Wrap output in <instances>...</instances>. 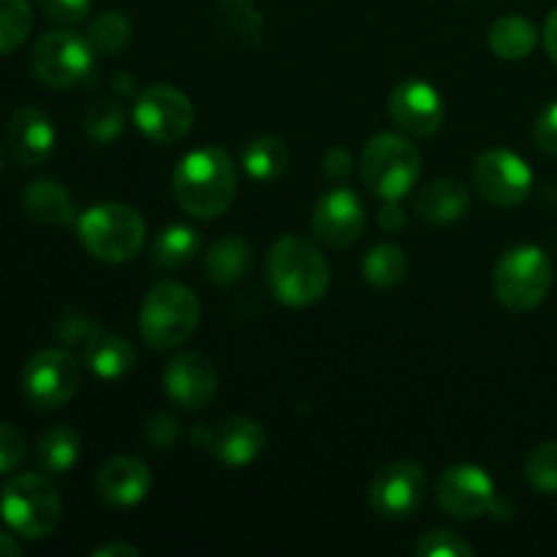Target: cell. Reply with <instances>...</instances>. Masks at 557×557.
<instances>
[{
	"mask_svg": "<svg viewBox=\"0 0 557 557\" xmlns=\"http://www.w3.org/2000/svg\"><path fill=\"white\" fill-rule=\"evenodd\" d=\"M172 194L180 210L199 221H215L237 199V166L223 147L188 152L172 174Z\"/></svg>",
	"mask_w": 557,
	"mask_h": 557,
	"instance_id": "6da1fadb",
	"label": "cell"
},
{
	"mask_svg": "<svg viewBox=\"0 0 557 557\" xmlns=\"http://www.w3.org/2000/svg\"><path fill=\"white\" fill-rule=\"evenodd\" d=\"M264 272L272 297L288 308H310L330 292V261L299 234H286L272 243Z\"/></svg>",
	"mask_w": 557,
	"mask_h": 557,
	"instance_id": "7a4b0ae2",
	"label": "cell"
},
{
	"mask_svg": "<svg viewBox=\"0 0 557 557\" xmlns=\"http://www.w3.org/2000/svg\"><path fill=\"white\" fill-rule=\"evenodd\" d=\"M79 243L92 259L103 264H125L136 259L147 243L145 218L128 205L103 201L76 218Z\"/></svg>",
	"mask_w": 557,
	"mask_h": 557,
	"instance_id": "3957f363",
	"label": "cell"
},
{
	"mask_svg": "<svg viewBox=\"0 0 557 557\" xmlns=\"http://www.w3.org/2000/svg\"><path fill=\"white\" fill-rule=\"evenodd\" d=\"M199 319L201 302L188 286L177 281H158L141 302V341L156 351H174L194 335Z\"/></svg>",
	"mask_w": 557,
	"mask_h": 557,
	"instance_id": "277c9868",
	"label": "cell"
},
{
	"mask_svg": "<svg viewBox=\"0 0 557 557\" xmlns=\"http://www.w3.org/2000/svg\"><path fill=\"white\" fill-rule=\"evenodd\" d=\"M362 183L381 201H403L422 174V156L411 136L406 134H375L364 145L359 158Z\"/></svg>",
	"mask_w": 557,
	"mask_h": 557,
	"instance_id": "5b68a950",
	"label": "cell"
},
{
	"mask_svg": "<svg viewBox=\"0 0 557 557\" xmlns=\"http://www.w3.org/2000/svg\"><path fill=\"white\" fill-rule=\"evenodd\" d=\"M0 515L16 536L41 542L60 525L63 504L58 487L44 473H20L0 493Z\"/></svg>",
	"mask_w": 557,
	"mask_h": 557,
	"instance_id": "8992f818",
	"label": "cell"
},
{
	"mask_svg": "<svg viewBox=\"0 0 557 557\" xmlns=\"http://www.w3.org/2000/svg\"><path fill=\"white\" fill-rule=\"evenodd\" d=\"M553 281V261L539 245H515L495 264L493 292L504 308L528 313L549 297Z\"/></svg>",
	"mask_w": 557,
	"mask_h": 557,
	"instance_id": "52a82bcc",
	"label": "cell"
},
{
	"mask_svg": "<svg viewBox=\"0 0 557 557\" xmlns=\"http://www.w3.org/2000/svg\"><path fill=\"white\" fill-rule=\"evenodd\" d=\"M92 65H96V49L90 38L69 27L44 33L30 54V69L36 79L52 90H65L85 82L92 74Z\"/></svg>",
	"mask_w": 557,
	"mask_h": 557,
	"instance_id": "ba28073f",
	"label": "cell"
},
{
	"mask_svg": "<svg viewBox=\"0 0 557 557\" xmlns=\"http://www.w3.org/2000/svg\"><path fill=\"white\" fill-rule=\"evenodd\" d=\"M82 368L65 348H44L25 362L20 386L25 400L38 411H54L79 392Z\"/></svg>",
	"mask_w": 557,
	"mask_h": 557,
	"instance_id": "9c48e42d",
	"label": "cell"
},
{
	"mask_svg": "<svg viewBox=\"0 0 557 557\" xmlns=\"http://www.w3.org/2000/svg\"><path fill=\"white\" fill-rule=\"evenodd\" d=\"M428 495V471L413 460H397L375 473L368 490V504L381 520H408L422 509Z\"/></svg>",
	"mask_w": 557,
	"mask_h": 557,
	"instance_id": "30bf717a",
	"label": "cell"
},
{
	"mask_svg": "<svg viewBox=\"0 0 557 557\" xmlns=\"http://www.w3.org/2000/svg\"><path fill=\"white\" fill-rule=\"evenodd\" d=\"M196 109L183 90L172 85H150L134 103V123L156 145H174L194 128Z\"/></svg>",
	"mask_w": 557,
	"mask_h": 557,
	"instance_id": "8fae6325",
	"label": "cell"
},
{
	"mask_svg": "<svg viewBox=\"0 0 557 557\" xmlns=\"http://www.w3.org/2000/svg\"><path fill=\"white\" fill-rule=\"evenodd\" d=\"M471 177L479 196L493 207H500V210L520 207L533 190V172L528 161L517 152L506 150V147L484 150L473 161Z\"/></svg>",
	"mask_w": 557,
	"mask_h": 557,
	"instance_id": "7c38bea8",
	"label": "cell"
},
{
	"mask_svg": "<svg viewBox=\"0 0 557 557\" xmlns=\"http://www.w3.org/2000/svg\"><path fill=\"white\" fill-rule=\"evenodd\" d=\"M435 500L444 509V515L455 520H479L484 515H493L498 504L495 482L482 466L460 462L441 471L435 479Z\"/></svg>",
	"mask_w": 557,
	"mask_h": 557,
	"instance_id": "4fadbf2b",
	"label": "cell"
},
{
	"mask_svg": "<svg viewBox=\"0 0 557 557\" xmlns=\"http://www.w3.org/2000/svg\"><path fill=\"white\" fill-rule=\"evenodd\" d=\"M386 112L400 134L411 136V139H430L444 125L446 103L430 82L411 76L389 92Z\"/></svg>",
	"mask_w": 557,
	"mask_h": 557,
	"instance_id": "5bb4252c",
	"label": "cell"
},
{
	"mask_svg": "<svg viewBox=\"0 0 557 557\" xmlns=\"http://www.w3.org/2000/svg\"><path fill=\"white\" fill-rule=\"evenodd\" d=\"M313 237L332 250L351 248L364 232V205L351 188H332L315 201Z\"/></svg>",
	"mask_w": 557,
	"mask_h": 557,
	"instance_id": "9a60e30c",
	"label": "cell"
},
{
	"mask_svg": "<svg viewBox=\"0 0 557 557\" xmlns=\"http://www.w3.org/2000/svg\"><path fill=\"white\" fill-rule=\"evenodd\" d=\"M163 392L183 411H205L218 395V370L205 354H177L163 368Z\"/></svg>",
	"mask_w": 557,
	"mask_h": 557,
	"instance_id": "2e32d148",
	"label": "cell"
},
{
	"mask_svg": "<svg viewBox=\"0 0 557 557\" xmlns=\"http://www.w3.org/2000/svg\"><path fill=\"white\" fill-rule=\"evenodd\" d=\"M201 441L218 462L228 468H245L261 457L267 446V433L253 419L232 417L207 428L201 433Z\"/></svg>",
	"mask_w": 557,
	"mask_h": 557,
	"instance_id": "e0dca14e",
	"label": "cell"
},
{
	"mask_svg": "<svg viewBox=\"0 0 557 557\" xmlns=\"http://www.w3.org/2000/svg\"><path fill=\"white\" fill-rule=\"evenodd\" d=\"M54 145H58V131L47 112L36 107H22L11 114L9 125H5V147L22 166L47 163L52 158Z\"/></svg>",
	"mask_w": 557,
	"mask_h": 557,
	"instance_id": "ac0fdd59",
	"label": "cell"
},
{
	"mask_svg": "<svg viewBox=\"0 0 557 557\" xmlns=\"http://www.w3.org/2000/svg\"><path fill=\"white\" fill-rule=\"evenodd\" d=\"M152 487V473L139 457L120 455L112 457L107 466L98 471L96 493L98 498L114 509H131L141 504Z\"/></svg>",
	"mask_w": 557,
	"mask_h": 557,
	"instance_id": "d6986e66",
	"label": "cell"
},
{
	"mask_svg": "<svg viewBox=\"0 0 557 557\" xmlns=\"http://www.w3.org/2000/svg\"><path fill=\"white\" fill-rule=\"evenodd\" d=\"M468 210H471V190L460 180L451 177L433 180L413 199V212L424 223H433V226L457 223L460 218L468 215Z\"/></svg>",
	"mask_w": 557,
	"mask_h": 557,
	"instance_id": "ffe728a7",
	"label": "cell"
},
{
	"mask_svg": "<svg viewBox=\"0 0 557 557\" xmlns=\"http://www.w3.org/2000/svg\"><path fill=\"white\" fill-rule=\"evenodd\" d=\"M82 348H85V364L96 379L120 381L134 370V346L117 332L96 330Z\"/></svg>",
	"mask_w": 557,
	"mask_h": 557,
	"instance_id": "44dd1931",
	"label": "cell"
},
{
	"mask_svg": "<svg viewBox=\"0 0 557 557\" xmlns=\"http://www.w3.org/2000/svg\"><path fill=\"white\" fill-rule=\"evenodd\" d=\"M22 205H25L27 215L41 223H49V226H74L76 218H79L69 188L49 177L33 180L25 188V194H22Z\"/></svg>",
	"mask_w": 557,
	"mask_h": 557,
	"instance_id": "7402d4cb",
	"label": "cell"
},
{
	"mask_svg": "<svg viewBox=\"0 0 557 557\" xmlns=\"http://www.w3.org/2000/svg\"><path fill=\"white\" fill-rule=\"evenodd\" d=\"M250 270H253V248L248 245V239L237 237V234L215 239L205 256L207 281L215 286H234V283L245 281Z\"/></svg>",
	"mask_w": 557,
	"mask_h": 557,
	"instance_id": "603a6c76",
	"label": "cell"
},
{
	"mask_svg": "<svg viewBox=\"0 0 557 557\" xmlns=\"http://www.w3.org/2000/svg\"><path fill=\"white\" fill-rule=\"evenodd\" d=\"M487 44L495 58L509 60V63L525 60L539 47V27L528 16L506 14L490 25Z\"/></svg>",
	"mask_w": 557,
	"mask_h": 557,
	"instance_id": "cb8c5ba5",
	"label": "cell"
},
{
	"mask_svg": "<svg viewBox=\"0 0 557 557\" xmlns=\"http://www.w3.org/2000/svg\"><path fill=\"white\" fill-rule=\"evenodd\" d=\"M196 253H199V234L185 223L163 226L150 245V261L163 272L183 270L196 259Z\"/></svg>",
	"mask_w": 557,
	"mask_h": 557,
	"instance_id": "d4e9b609",
	"label": "cell"
},
{
	"mask_svg": "<svg viewBox=\"0 0 557 557\" xmlns=\"http://www.w3.org/2000/svg\"><path fill=\"white\" fill-rule=\"evenodd\" d=\"M79 455H82V438L74 428L52 424V428L38 438L36 460L44 473H52V476L69 473L71 468L79 462Z\"/></svg>",
	"mask_w": 557,
	"mask_h": 557,
	"instance_id": "484cf974",
	"label": "cell"
},
{
	"mask_svg": "<svg viewBox=\"0 0 557 557\" xmlns=\"http://www.w3.org/2000/svg\"><path fill=\"white\" fill-rule=\"evenodd\" d=\"M288 163H292V156H288L286 141L277 136L250 139L243 150V169L250 180H259V183H272V180L283 177Z\"/></svg>",
	"mask_w": 557,
	"mask_h": 557,
	"instance_id": "4316f807",
	"label": "cell"
},
{
	"mask_svg": "<svg viewBox=\"0 0 557 557\" xmlns=\"http://www.w3.org/2000/svg\"><path fill=\"white\" fill-rule=\"evenodd\" d=\"M362 275L375 288H395L408 275V256L400 245L379 243L362 259Z\"/></svg>",
	"mask_w": 557,
	"mask_h": 557,
	"instance_id": "83f0119b",
	"label": "cell"
},
{
	"mask_svg": "<svg viewBox=\"0 0 557 557\" xmlns=\"http://www.w3.org/2000/svg\"><path fill=\"white\" fill-rule=\"evenodd\" d=\"M228 30L248 47H261L264 41V20H261L256 0H215Z\"/></svg>",
	"mask_w": 557,
	"mask_h": 557,
	"instance_id": "f1b7e54d",
	"label": "cell"
},
{
	"mask_svg": "<svg viewBox=\"0 0 557 557\" xmlns=\"http://www.w3.org/2000/svg\"><path fill=\"white\" fill-rule=\"evenodd\" d=\"M131 20L120 11H107V14L96 16L87 30V38H90L96 54H120L131 44Z\"/></svg>",
	"mask_w": 557,
	"mask_h": 557,
	"instance_id": "f546056e",
	"label": "cell"
},
{
	"mask_svg": "<svg viewBox=\"0 0 557 557\" xmlns=\"http://www.w3.org/2000/svg\"><path fill=\"white\" fill-rule=\"evenodd\" d=\"M33 30V9L27 0H0V54L25 44Z\"/></svg>",
	"mask_w": 557,
	"mask_h": 557,
	"instance_id": "4dcf8cb0",
	"label": "cell"
},
{
	"mask_svg": "<svg viewBox=\"0 0 557 557\" xmlns=\"http://www.w3.org/2000/svg\"><path fill=\"white\" fill-rule=\"evenodd\" d=\"M125 114L117 101H96L85 112L82 128H85L87 139L96 145H112L120 134H123Z\"/></svg>",
	"mask_w": 557,
	"mask_h": 557,
	"instance_id": "1f68e13d",
	"label": "cell"
},
{
	"mask_svg": "<svg viewBox=\"0 0 557 557\" xmlns=\"http://www.w3.org/2000/svg\"><path fill=\"white\" fill-rule=\"evenodd\" d=\"M525 479L536 493L557 495V441L536 446L525 462Z\"/></svg>",
	"mask_w": 557,
	"mask_h": 557,
	"instance_id": "d6a6232c",
	"label": "cell"
},
{
	"mask_svg": "<svg viewBox=\"0 0 557 557\" xmlns=\"http://www.w3.org/2000/svg\"><path fill=\"white\" fill-rule=\"evenodd\" d=\"M417 555L419 557H473V547L457 533L444 531V528H435L419 536L417 542Z\"/></svg>",
	"mask_w": 557,
	"mask_h": 557,
	"instance_id": "836d02e7",
	"label": "cell"
},
{
	"mask_svg": "<svg viewBox=\"0 0 557 557\" xmlns=\"http://www.w3.org/2000/svg\"><path fill=\"white\" fill-rule=\"evenodd\" d=\"M36 3L47 20L58 22L63 27H74L87 20L92 0H36Z\"/></svg>",
	"mask_w": 557,
	"mask_h": 557,
	"instance_id": "e575fe53",
	"label": "cell"
},
{
	"mask_svg": "<svg viewBox=\"0 0 557 557\" xmlns=\"http://www.w3.org/2000/svg\"><path fill=\"white\" fill-rule=\"evenodd\" d=\"M27 444L20 430L9 422H0V476L16 471L25 462Z\"/></svg>",
	"mask_w": 557,
	"mask_h": 557,
	"instance_id": "d590c367",
	"label": "cell"
},
{
	"mask_svg": "<svg viewBox=\"0 0 557 557\" xmlns=\"http://www.w3.org/2000/svg\"><path fill=\"white\" fill-rule=\"evenodd\" d=\"M96 330L98 326L92 324L85 313H79V310H65L58 319V324H54V335H58V341L65 343V346H74V343L85 346Z\"/></svg>",
	"mask_w": 557,
	"mask_h": 557,
	"instance_id": "8d00e7d4",
	"label": "cell"
},
{
	"mask_svg": "<svg viewBox=\"0 0 557 557\" xmlns=\"http://www.w3.org/2000/svg\"><path fill=\"white\" fill-rule=\"evenodd\" d=\"M180 438V424L177 419L169 417V413H158L147 422L145 428V441L152 446L156 451H169Z\"/></svg>",
	"mask_w": 557,
	"mask_h": 557,
	"instance_id": "74e56055",
	"label": "cell"
},
{
	"mask_svg": "<svg viewBox=\"0 0 557 557\" xmlns=\"http://www.w3.org/2000/svg\"><path fill=\"white\" fill-rule=\"evenodd\" d=\"M533 141L547 156H557V101L549 103L533 123Z\"/></svg>",
	"mask_w": 557,
	"mask_h": 557,
	"instance_id": "f35d334b",
	"label": "cell"
},
{
	"mask_svg": "<svg viewBox=\"0 0 557 557\" xmlns=\"http://www.w3.org/2000/svg\"><path fill=\"white\" fill-rule=\"evenodd\" d=\"M351 156L343 147H335V150H330L324 156V174L330 180H346L351 174Z\"/></svg>",
	"mask_w": 557,
	"mask_h": 557,
	"instance_id": "ab89813d",
	"label": "cell"
},
{
	"mask_svg": "<svg viewBox=\"0 0 557 557\" xmlns=\"http://www.w3.org/2000/svg\"><path fill=\"white\" fill-rule=\"evenodd\" d=\"M408 215L406 210H403L400 201H384V210L379 212V223L384 232H400L403 226H406Z\"/></svg>",
	"mask_w": 557,
	"mask_h": 557,
	"instance_id": "60d3db41",
	"label": "cell"
},
{
	"mask_svg": "<svg viewBox=\"0 0 557 557\" xmlns=\"http://www.w3.org/2000/svg\"><path fill=\"white\" fill-rule=\"evenodd\" d=\"M92 557H139V549L128 542H112V544H103L98 547Z\"/></svg>",
	"mask_w": 557,
	"mask_h": 557,
	"instance_id": "b9f144b4",
	"label": "cell"
},
{
	"mask_svg": "<svg viewBox=\"0 0 557 557\" xmlns=\"http://www.w3.org/2000/svg\"><path fill=\"white\" fill-rule=\"evenodd\" d=\"M544 49H547L549 60L557 65V9L547 16V25H544Z\"/></svg>",
	"mask_w": 557,
	"mask_h": 557,
	"instance_id": "7bdbcfd3",
	"label": "cell"
},
{
	"mask_svg": "<svg viewBox=\"0 0 557 557\" xmlns=\"http://www.w3.org/2000/svg\"><path fill=\"white\" fill-rule=\"evenodd\" d=\"M16 555H22L20 542H16L14 536H9L5 531H0V557H16Z\"/></svg>",
	"mask_w": 557,
	"mask_h": 557,
	"instance_id": "ee69618b",
	"label": "cell"
},
{
	"mask_svg": "<svg viewBox=\"0 0 557 557\" xmlns=\"http://www.w3.org/2000/svg\"><path fill=\"white\" fill-rule=\"evenodd\" d=\"M0 174H3V152H0Z\"/></svg>",
	"mask_w": 557,
	"mask_h": 557,
	"instance_id": "f6af8a7d",
	"label": "cell"
}]
</instances>
